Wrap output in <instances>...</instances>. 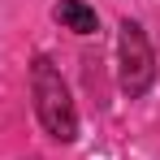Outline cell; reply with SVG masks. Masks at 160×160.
<instances>
[{
    "label": "cell",
    "mask_w": 160,
    "mask_h": 160,
    "mask_svg": "<svg viewBox=\"0 0 160 160\" xmlns=\"http://www.w3.org/2000/svg\"><path fill=\"white\" fill-rule=\"evenodd\" d=\"M30 100L35 117L52 143H78V104L69 95V82L61 78V65L48 52L30 61Z\"/></svg>",
    "instance_id": "cell-1"
},
{
    "label": "cell",
    "mask_w": 160,
    "mask_h": 160,
    "mask_svg": "<svg viewBox=\"0 0 160 160\" xmlns=\"http://www.w3.org/2000/svg\"><path fill=\"white\" fill-rule=\"evenodd\" d=\"M117 82H121V95L126 100H143L156 82V52H152V39L143 22L121 18L117 22Z\"/></svg>",
    "instance_id": "cell-2"
},
{
    "label": "cell",
    "mask_w": 160,
    "mask_h": 160,
    "mask_svg": "<svg viewBox=\"0 0 160 160\" xmlns=\"http://www.w3.org/2000/svg\"><path fill=\"white\" fill-rule=\"evenodd\" d=\"M52 18H56V26L74 30V35H95V30H100V13H95L91 4H82V0H56Z\"/></svg>",
    "instance_id": "cell-3"
},
{
    "label": "cell",
    "mask_w": 160,
    "mask_h": 160,
    "mask_svg": "<svg viewBox=\"0 0 160 160\" xmlns=\"http://www.w3.org/2000/svg\"><path fill=\"white\" fill-rule=\"evenodd\" d=\"M26 160H43V156H26Z\"/></svg>",
    "instance_id": "cell-4"
}]
</instances>
